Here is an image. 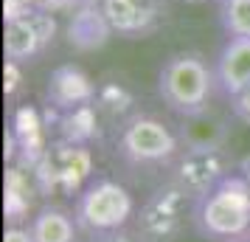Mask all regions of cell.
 I'll use <instances>...</instances> for the list:
<instances>
[{
    "label": "cell",
    "mask_w": 250,
    "mask_h": 242,
    "mask_svg": "<svg viewBox=\"0 0 250 242\" xmlns=\"http://www.w3.org/2000/svg\"><path fill=\"white\" fill-rule=\"evenodd\" d=\"M191 220L197 231L211 240L236 242L250 234V186L245 175H228L219 183L194 200Z\"/></svg>",
    "instance_id": "1"
},
{
    "label": "cell",
    "mask_w": 250,
    "mask_h": 242,
    "mask_svg": "<svg viewBox=\"0 0 250 242\" xmlns=\"http://www.w3.org/2000/svg\"><path fill=\"white\" fill-rule=\"evenodd\" d=\"M214 85L216 73L208 68V62L200 54L191 51L169 57L158 76L160 96L177 115L203 113L214 93Z\"/></svg>",
    "instance_id": "2"
},
{
    "label": "cell",
    "mask_w": 250,
    "mask_h": 242,
    "mask_svg": "<svg viewBox=\"0 0 250 242\" xmlns=\"http://www.w3.org/2000/svg\"><path fill=\"white\" fill-rule=\"evenodd\" d=\"M132 214H135L132 195L121 183L107 180V177L84 186L76 195V206H73V217L79 222V228L87 234L124 228L132 220Z\"/></svg>",
    "instance_id": "3"
},
{
    "label": "cell",
    "mask_w": 250,
    "mask_h": 242,
    "mask_svg": "<svg viewBox=\"0 0 250 242\" xmlns=\"http://www.w3.org/2000/svg\"><path fill=\"white\" fill-rule=\"evenodd\" d=\"M93 172V155L87 144L59 141L42 152L34 163V175L42 192H62V195H79L84 180Z\"/></svg>",
    "instance_id": "4"
},
{
    "label": "cell",
    "mask_w": 250,
    "mask_h": 242,
    "mask_svg": "<svg viewBox=\"0 0 250 242\" xmlns=\"http://www.w3.org/2000/svg\"><path fill=\"white\" fill-rule=\"evenodd\" d=\"M191 211H194V197L171 180V183L160 186L141 206L135 225L141 231V237H146L149 242H174L180 237L186 217Z\"/></svg>",
    "instance_id": "5"
},
{
    "label": "cell",
    "mask_w": 250,
    "mask_h": 242,
    "mask_svg": "<svg viewBox=\"0 0 250 242\" xmlns=\"http://www.w3.org/2000/svg\"><path fill=\"white\" fill-rule=\"evenodd\" d=\"M177 135L149 115L132 118L118 135V152L129 163H166L177 155Z\"/></svg>",
    "instance_id": "6"
},
{
    "label": "cell",
    "mask_w": 250,
    "mask_h": 242,
    "mask_svg": "<svg viewBox=\"0 0 250 242\" xmlns=\"http://www.w3.org/2000/svg\"><path fill=\"white\" fill-rule=\"evenodd\" d=\"M228 175L230 158L222 147H186L174 166V183L183 186L194 200H200Z\"/></svg>",
    "instance_id": "7"
},
{
    "label": "cell",
    "mask_w": 250,
    "mask_h": 242,
    "mask_svg": "<svg viewBox=\"0 0 250 242\" xmlns=\"http://www.w3.org/2000/svg\"><path fill=\"white\" fill-rule=\"evenodd\" d=\"M54 20L42 12H28V14H14L6 23V37H3V51L6 59L12 62H28L37 57L42 48L54 40Z\"/></svg>",
    "instance_id": "8"
},
{
    "label": "cell",
    "mask_w": 250,
    "mask_h": 242,
    "mask_svg": "<svg viewBox=\"0 0 250 242\" xmlns=\"http://www.w3.org/2000/svg\"><path fill=\"white\" fill-rule=\"evenodd\" d=\"M163 0H102V17L118 34H144L160 17Z\"/></svg>",
    "instance_id": "9"
},
{
    "label": "cell",
    "mask_w": 250,
    "mask_h": 242,
    "mask_svg": "<svg viewBox=\"0 0 250 242\" xmlns=\"http://www.w3.org/2000/svg\"><path fill=\"white\" fill-rule=\"evenodd\" d=\"M216 85L225 96H236L250 85V37H230L216 57Z\"/></svg>",
    "instance_id": "10"
},
{
    "label": "cell",
    "mask_w": 250,
    "mask_h": 242,
    "mask_svg": "<svg viewBox=\"0 0 250 242\" xmlns=\"http://www.w3.org/2000/svg\"><path fill=\"white\" fill-rule=\"evenodd\" d=\"M96 90H93L90 79L73 65L57 68L48 79V102L59 107V110H73L79 104H90Z\"/></svg>",
    "instance_id": "11"
},
{
    "label": "cell",
    "mask_w": 250,
    "mask_h": 242,
    "mask_svg": "<svg viewBox=\"0 0 250 242\" xmlns=\"http://www.w3.org/2000/svg\"><path fill=\"white\" fill-rule=\"evenodd\" d=\"M28 231H31L34 242H76L82 228L73 214H68L57 206H45L31 217Z\"/></svg>",
    "instance_id": "12"
},
{
    "label": "cell",
    "mask_w": 250,
    "mask_h": 242,
    "mask_svg": "<svg viewBox=\"0 0 250 242\" xmlns=\"http://www.w3.org/2000/svg\"><path fill=\"white\" fill-rule=\"evenodd\" d=\"M183 141L186 147H222L228 138L225 124L214 118V115L194 113V115H183Z\"/></svg>",
    "instance_id": "13"
},
{
    "label": "cell",
    "mask_w": 250,
    "mask_h": 242,
    "mask_svg": "<svg viewBox=\"0 0 250 242\" xmlns=\"http://www.w3.org/2000/svg\"><path fill=\"white\" fill-rule=\"evenodd\" d=\"M93 135H96V115H93L90 104H79L73 110H65V115H62V141L87 144Z\"/></svg>",
    "instance_id": "14"
},
{
    "label": "cell",
    "mask_w": 250,
    "mask_h": 242,
    "mask_svg": "<svg viewBox=\"0 0 250 242\" xmlns=\"http://www.w3.org/2000/svg\"><path fill=\"white\" fill-rule=\"evenodd\" d=\"M28 206H31L28 180L20 175V169H9V175H6V217H9V222L17 225L28 214Z\"/></svg>",
    "instance_id": "15"
},
{
    "label": "cell",
    "mask_w": 250,
    "mask_h": 242,
    "mask_svg": "<svg viewBox=\"0 0 250 242\" xmlns=\"http://www.w3.org/2000/svg\"><path fill=\"white\" fill-rule=\"evenodd\" d=\"M222 28L230 37H250V0H222Z\"/></svg>",
    "instance_id": "16"
},
{
    "label": "cell",
    "mask_w": 250,
    "mask_h": 242,
    "mask_svg": "<svg viewBox=\"0 0 250 242\" xmlns=\"http://www.w3.org/2000/svg\"><path fill=\"white\" fill-rule=\"evenodd\" d=\"M230 110L236 118H242L245 124H250V85L245 90H239L236 96H230Z\"/></svg>",
    "instance_id": "17"
},
{
    "label": "cell",
    "mask_w": 250,
    "mask_h": 242,
    "mask_svg": "<svg viewBox=\"0 0 250 242\" xmlns=\"http://www.w3.org/2000/svg\"><path fill=\"white\" fill-rule=\"evenodd\" d=\"M87 242H138V240L132 234H126L124 228H118V231H104V234H90Z\"/></svg>",
    "instance_id": "18"
},
{
    "label": "cell",
    "mask_w": 250,
    "mask_h": 242,
    "mask_svg": "<svg viewBox=\"0 0 250 242\" xmlns=\"http://www.w3.org/2000/svg\"><path fill=\"white\" fill-rule=\"evenodd\" d=\"M3 242H34L31 240V231L23 228V225H9L6 234H3Z\"/></svg>",
    "instance_id": "19"
},
{
    "label": "cell",
    "mask_w": 250,
    "mask_h": 242,
    "mask_svg": "<svg viewBox=\"0 0 250 242\" xmlns=\"http://www.w3.org/2000/svg\"><path fill=\"white\" fill-rule=\"evenodd\" d=\"M242 175H245V180H248V186H250V161H245V166H242Z\"/></svg>",
    "instance_id": "20"
},
{
    "label": "cell",
    "mask_w": 250,
    "mask_h": 242,
    "mask_svg": "<svg viewBox=\"0 0 250 242\" xmlns=\"http://www.w3.org/2000/svg\"><path fill=\"white\" fill-rule=\"evenodd\" d=\"M180 3H208V0H180Z\"/></svg>",
    "instance_id": "21"
},
{
    "label": "cell",
    "mask_w": 250,
    "mask_h": 242,
    "mask_svg": "<svg viewBox=\"0 0 250 242\" xmlns=\"http://www.w3.org/2000/svg\"><path fill=\"white\" fill-rule=\"evenodd\" d=\"M236 242H250V237H242V240H236Z\"/></svg>",
    "instance_id": "22"
}]
</instances>
